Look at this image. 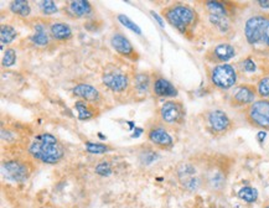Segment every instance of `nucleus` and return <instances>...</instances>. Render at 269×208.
Wrapping results in <instances>:
<instances>
[{
  "mask_svg": "<svg viewBox=\"0 0 269 208\" xmlns=\"http://www.w3.org/2000/svg\"><path fill=\"white\" fill-rule=\"evenodd\" d=\"M29 151L35 159L45 163H56L64 156V149L51 134L37 135L30 145Z\"/></svg>",
  "mask_w": 269,
  "mask_h": 208,
  "instance_id": "obj_1",
  "label": "nucleus"
},
{
  "mask_svg": "<svg viewBox=\"0 0 269 208\" xmlns=\"http://www.w3.org/2000/svg\"><path fill=\"white\" fill-rule=\"evenodd\" d=\"M164 15L167 18L168 22L176 27L180 32H186L188 27L195 20V13L193 9L184 5H175L171 8H168L164 10Z\"/></svg>",
  "mask_w": 269,
  "mask_h": 208,
  "instance_id": "obj_2",
  "label": "nucleus"
},
{
  "mask_svg": "<svg viewBox=\"0 0 269 208\" xmlns=\"http://www.w3.org/2000/svg\"><path fill=\"white\" fill-rule=\"evenodd\" d=\"M268 24L269 20L263 15L252 16L251 19H248L245 27V39H247L248 43L254 45V44L259 43L261 40H263L264 31H266V27Z\"/></svg>",
  "mask_w": 269,
  "mask_h": 208,
  "instance_id": "obj_3",
  "label": "nucleus"
},
{
  "mask_svg": "<svg viewBox=\"0 0 269 208\" xmlns=\"http://www.w3.org/2000/svg\"><path fill=\"white\" fill-rule=\"evenodd\" d=\"M212 83L221 90H228L235 86L237 81V74L235 69L230 65H220L212 69L211 73Z\"/></svg>",
  "mask_w": 269,
  "mask_h": 208,
  "instance_id": "obj_4",
  "label": "nucleus"
},
{
  "mask_svg": "<svg viewBox=\"0 0 269 208\" xmlns=\"http://www.w3.org/2000/svg\"><path fill=\"white\" fill-rule=\"evenodd\" d=\"M248 119L256 127L269 130V100L254 102L248 111Z\"/></svg>",
  "mask_w": 269,
  "mask_h": 208,
  "instance_id": "obj_5",
  "label": "nucleus"
},
{
  "mask_svg": "<svg viewBox=\"0 0 269 208\" xmlns=\"http://www.w3.org/2000/svg\"><path fill=\"white\" fill-rule=\"evenodd\" d=\"M3 171L8 179L13 181H24L29 176V170L24 163H19L15 161H10L3 165Z\"/></svg>",
  "mask_w": 269,
  "mask_h": 208,
  "instance_id": "obj_6",
  "label": "nucleus"
},
{
  "mask_svg": "<svg viewBox=\"0 0 269 208\" xmlns=\"http://www.w3.org/2000/svg\"><path fill=\"white\" fill-rule=\"evenodd\" d=\"M160 116L164 121L171 124L181 120V118L184 116V112H182V107L180 106L179 103L167 102L161 107Z\"/></svg>",
  "mask_w": 269,
  "mask_h": 208,
  "instance_id": "obj_7",
  "label": "nucleus"
},
{
  "mask_svg": "<svg viewBox=\"0 0 269 208\" xmlns=\"http://www.w3.org/2000/svg\"><path fill=\"white\" fill-rule=\"evenodd\" d=\"M103 83L113 92H122L128 87V77L123 73H106L103 76Z\"/></svg>",
  "mask_w": 269,
  "mask_h": 208,
  "instance_id": "obj_8",
  "label": "nucleus"
},
{
  "mask_svg": "<svg viewBox=\"0 0 269 208\" xmlns=\"http://www.w3.org/2000/svg\"><path fill=\"white\" fill-rule=\"evenodd\" d=\"M111 44L117 52L122 53V55L124 56H127V57H132V58L137 57V53H135L132 44H130L129 40L125 39L123 35L121 34L114 35L111 40Z\"/></svg>",
  "mask_w": 269,
  "mask_h": 208,
  "instance_id": "obj_9",
  "label": "nucleus"
},
{
  "mask_svg": "<svg viewBox=\"0 0 269 208\" xmlns=\"http://www.w3.org/2000/svg\"><path fill=\"white\" fill-rule=\"evenodd\" d=\"M209 123L215 132H223L231 125V121L226 113L221 111H215L210 114Z\"/></svg>",
  "mask_w": 269,
  "mask_h": 208,
  "instance_id": "obj_10",
  "label": "nucleus"
},
{
  "mask_svg": "<svg viewBox=\"0 0 269 208\" xmlns=\"http://www.w3.org/2000/svg\"><path fill=\"white\" fill-rule=\"evenodd\" d=\"M254 97H256V91L249 86H241L233 92V100L241 106L252 103L254 100Z\"/></svg>",
  "mask_w": 269,
  "mask_h": 208,
  "instance_id": "obj_11",
  "label": "nucleus"
},
{
  "mask_svg": "<svg viewBox=\"0 0 269 208\" xmlns=\"http://www.w3.org/2000/svg\"><path fill=\"white\" fill-rule=\"evenodd\" d=\"M149 139L151 142L163 146V148H171L172 146V139L169 134L161 128H156L149 132Z\"/></svg>",
  "mask_w": 269,
  "mask_h": 208,
  "instance_id": "obj_12",
  "label": "nucleus"
},
{
  "mask_svg": "<svg viewBox=\"0 0 269 208\" xmlns=\"http://www.w3.org/2000/svg\"><path fill=\"white\" fill-rule=\"evenodd\" d=\"M154 92L159 97H175L177 91L174 86L165 78H158L154 83Z\"/></svg>",
  "mask_w": 269,
  "mask_h": 208,
  "instance_id": "obj_13",
  "label": "nucleus"
},
{
  "mask_svg": "<svg viewBox=\"0 0 269 208\" xmlns=\"http://www.w3.org/2000/svg\"><path fill=\"white\" fill-rule=\"evenodd\" d=\"M73 94L83 98L88 102H96V100L99 99V92L90 85H77L73 88Z\"/></svg>",
  "mask_w": 269,
  "mask_h": 208,
  "instance_id": "obj_14",
  "label": "nucleus"
},
{
  "mask_svg": "<svg viewBox=\"0 0 269 208\" xmlns=\"http://www.w3.org/2000/svg\"><path fill=\"white\" fill-rule=\"evenodd\" d=\"M214 56L216 60L224 62V61L231 60L235 56V48L231 45H228V44H221V45L215 47Z\"/></svg>",
  "mask_w": 269,
  "mask_h": 208,
  "instance_id": "obj_15",
  "label": "nucleus"
},
{
  "mask_svg": "<svg viewBox=\"0 0 269 208\" xmlns=\"http://www.w3.org/2000/svg\"><path fill=\"white\" fill-rule=\"evenodd\" d=\"M51 35L56 40H67L72 36L71 27L67 24L57 23V24H53L51 26Z\"/></svg>",
  "mask_w": 269,
  "mask_h": 208,
  "instance_id": "obj_16",
  "label": "nucleus"
},
{
  "mask_svg": "<svg viewBox=\"0 0 269 208\" xmlns=\"http://www.w3.org/2000/svg\"><path fill=\"white\" fill-rule=\"evenodd\" d=\"M32 43L37 46H46L49 44V36L44 25L35 26V34L31 36Z\"/></svg>",
  "mask_w": 269,
  "mask_h": 208,
  "instance_id": "obj_17",
  "label": "nucleus"
},
{
  "mask_svg": "<svg viewBox=\"0 0 269 208\" xmlns=\"http://www.w3.org/2000/svg\"><path fill=\"white\" fill-rule=\"evenodd\" d=\"M10 9L14 14L19 16H23V18H26V16L30 15V5L27 1H24V0H15V1H11Z\"/></svg>",
  "mask_w": 269,
  "mask_h": 208,
  "instance_id": "obj_18",
  "label": "nucleus"
},
{
  "mask_svg": "<svg viewBox=\"0 0 269 208\" xmlns=\"http://www.w3.org/2000/svg\"><path fill=\"white\" fill-rule=\"evenodd\" d=\"M71 11L76 16L81 18V16H85L87 14L91 13V4L85 0H77V1H72L71 3Z\"/></svg>",
  "mask_w": 269,
  "mask_h": 208,
  "instance_id": "obj_19",
  "label": "nucleus"
},
{
  "mask_svg": "<svg viewBox=\"0 0 269 208\" xmlns=\"http://www.w3.org/2000/svg\"><path fill=\"white\" fill-rule=\"evenodd\" d=\"M16 30L10 25H3L1 26V31H0V39H1V45H8V44L13 43L16 39Z\"/></svg>",
  "mask_w": 269,
  "mask_h": 208,
  "instance_id": "obj_20",
  "label": "nucleus"
},
{
  "mask_svg": "<svg viewBox=\"0 0 269 208\" xmlns=\"http://www.w3.org/2000/svg\"><path fill=\"white\" fill-rule=\"evenodd\" d=\"M238 197L242 198L245 202H254L258 197V192H257L256 188H252V187H243L241 188L240 192H238Z\"/></svg>",
  "mask_w": 269,
  "mask_h": 208,
  "instance_id": "obj_21",
  "label": "nucleus"
},
{
  "mask_svg": "<svg viewBox=\"0 0 269 208\" xmlns=\"http://www.w3.org/2000/svg\"><path fill=\"white\" fill-rule=\"evenodd\" d=\"M76 109L78 112V118L81 120H88V119L95 116V113L91 111L90 107L85 102H76Z\"/></svg>",
  "mask_w": 269,
  "mask_h": 208,
  "instance_id": "obj_22",
  "label": "nucleus"
},
{
  "mask_svg": "<svg viewBox=\"0 0 269 208\" xmlns=\"http://www.w3.org/2000/svg\"><path fill=\"white\" fill-rule=\"evenodd\" d=\"M206 5L209 8L211 15L226 16V9H224V6L222 5L221 3H217V1H209Z\"/></svg>",
  "mask_w": 269,
  "mask_h": 208,
  "instance_id": "obj_23",
  "label": "nucleus"
},
{
  "mask_svg": "<svg viewBox=\"0 0 269 208\" xmlns=\"http://www.w3.org/2000/svg\"><path fill=\"white\" fill-rule=\"evenodd\" d=\"M118 20L122 23V24L124 25V26L128 27V29L132 30V31H134L135 34H138V35L142 34V30H140V27L138 26V25L135 24V23H133L132 20H130V19L128 18V16H125V15H119V16H118Z\"/></svg>",
  "mask_w": 269,
  "mask_h": 208,
  "instance_id": "obj_24",
  "label": "nucleus"
},
{
  "mask_svg": "<svg viewBox=\"0 0 269 208\" xmlns=\"http://www.w3.org/2000/svg\"><path fill=\"white\" fill-rule=\"evenodd\" d=\"M16 62V53L13 48H8L4 53L3 57V66L4 67H11L14 66Z\"/></svg>",
  "mask_w": 269,
  "mask_h": 208,
  "instance_id": "obj_25",
  "label": "nucleus"
},
{
  "mask_svg": "<svg viewBox=\"0 0 269 208\" xmlns=\"http://www.w3.org/2000/svg\"><path fill=\"white\" fill-rule=\"evenodd\" d=\"M86 150L91 154H103L108 150L106 145L95 144V142H86Z\"/></svg>",
  "mask_w": 269,
  "mask_h": 208,
  "instance_id": "obj_26",
  "label": "nucleus"
},
{
  "mask_svg": "<svg viewBox=\"0 0 269 208\" xmlns=\"http://www.w3.org/2000/svg\"><path fill=\"white\" fill-rule=\"evenodd\" d=\"M135 87L139 91L144 92L148 91L149 88V77L147 74H138L137 79H135Z\"/></svg>",
  "mask_w": 269,
  "mask_h": 208,
  "instance_id": "obj_27",
  "label": "nucleus"
},
{
  "mask_svg": "<svg viewBox=\"0 0 269 208\" xmlns=\"http://www.w3.org/2000/svg\"><path fill=\"white\" fill-rule=\"evenodd\" d=\"M40 9L45 15H51V14H55L57 11V6L51 0H45L43 3H40Z\"/></svg>",
  "mask_w": 269,
  "mask_h": 208,
  "instance_id": "obj_28",
  "label": "nucleus"
},
{
  "mask_svg": "<svg viewBox=\"0 0 269 208\" xmlns=\"http://www.w3.org/2000/svg\"><path fill=\"white\" fill-rule=\"evenodd\" d=\"M258 92L262 97H269V77H264L259 81Z\"/></svg>",
  "mask_w": 269,
  "mask_h": 208,
  "instance_id": "obj_29",
  "label": "nucleus"
},
{
  "mask_svg": "<svg viewBox=\"0 0 269 208\" xmlns=\"http://www.w3.org/2000/svg\"><path fill=\"white\" fill-rule=\"evenodd\" d=\"M210 19H211V22L214 23L215 25H217V26H219L221 30H223V31L227 29V27H228V23H227L226 16L211 15L210 16Z\"/></svg>",
  "mask_w": 269,
  "mask_h": 208,
  "instance_id": "obj_30",
  "label": "nucleus"
},
{
  "mask_svg": "<svg viewBox=\"0 0 269 208\" xmlns=\"http://www.w3.org/2000/svg\"><path fill=\"white\" fill-rule=\"evenodd\" d=\"M96 172L100 176H108L112 174V167L108 162H102L96 167Z\"/></svg>",
  "mask_w": 269,
  "mask_h": 208,
  "instance_id": "obj_31",
  "label": "nucleus"
},
{
  "mask_svg": "<svg viewBox=\"0 0 269 208\" xmlns=\"http://www.w3.org/2000/svg\"><path fill=\"white\" fill-rule=\"evenodd\" d=\"M243 69H245V72H254L256 71L257 66L256 64H254L253 61L251 60V58H247V60L243 61Z\"/></svg>",
  "mask_w": 269,
  "mask_h": 208,
  "instance_id": "obj_32",
  "label": "nucleus"
},
{
  "mask_svg": "<svg viewBox=\"0 0 269 208\" xmlns=\"http://www.w3.org/2000/svg\"><path fill=\"white\" fill-rule=\"evenodd\" d=\"M263 40H264V43L269 46V24L267 25L266 27V31H264V35H263Z\"/></svg>",
  "mask_w": 269,
  "mask_h": 208,
  "instance_id": "obj_33",
  "label": "nucleus"
},
{
  "mask_svg": "<svg viewBox=\"0 0 269 208\" xmlns=\"http://www.w3.org/2000/svg\"><path fill=\"white\" fill-rule=\"evenodd\" d=\"M258 4L262 8H269V0H259Z\"/></svg>",
  "mask_w": 269,
  "mask_h": 208,
  "instance_id": "obj_34",
  "label": "nucleus"
},
{
  "mask_svg": "<svg viewBox=\"0 0 269 208\" xmlns=\"http://www.w3.org/2000/svg\"><path fill=\"white\" fill-rule=\"evenodd\" d=\"M151 14H153L154 19H155L156 22H158L159 24H160V26H164V23H163V20H161V19H160V16H158V15H156V14L154 13V11H153V13H151Z\"/></svg>",
  "mask_w": 269,
  "mask_h": 208,
  "instance_id": "obj_35",
  "label": "nucleus"
},
{
  "mask_svg": "<svg viewBox=\"0 0 269 208\" xmlns=\"http://www.w3.org/2000/svg\"><path fill=\"white\" fill-rule=\"evenodd\" d=\"M259 140H261V141H262V140H263V138H266V133H263V132H262V133H259Z\"/></svg>",
  "mask_w": 269,
  "mask_h": 208,
  "instance_id": "obj_36",
  "label": "nucleus"
},
{
  "mask_svg": "<svg viewBox=\"0 0 269 208\" xmlns=\"http://www.w3.org/2000/svg\"><path fill=\"white\" fill-rule=\"evenodd\" d=\"M266 208H269V206H268V207H266Z\"/></svg>",
  "mask_w": 269,
  "mask_h": 208,
  "instance_id": "obj_37",
  "label": "nucleus"
}]
</instances>
